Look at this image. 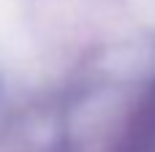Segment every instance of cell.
I'll return each instance as SVG.
<instances>
[{
    "mask_svg": "<svg viewBox=\"0 0 155 152\" xmlns=\"http://www.w3.org/2000/svg\"><path fill=\"white\" fill-rule=\"evenodd\" d=\"M120 152H155V90L134 114Z\"/></svg>",
    "mask_w": 155,
    "mask_h": 152,
    "instance_id": "1",
    "label": "cell"
}]
</instances>
